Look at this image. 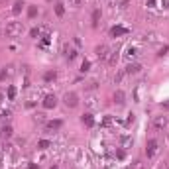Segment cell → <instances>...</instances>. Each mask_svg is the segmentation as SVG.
Segmentation results:
<instances>
[{
    "label": "cell",
    "instance_id": "cell-35",
    "mask_svg": "<svg viewBox=\"0 0 169 169\" xmlns=\"http://www.w3.org/2000/svg\"><path fill=\"white\" fill-rule=\"evenodd\" d=\"M161 6L163 8H169V0H161Z\"/></svg>",
    "mask_w": 169,
    "mask_h": 169
},
{
    "label": "cell",
    "instance_id": "cell-2",
    "mask_svg": "<svg viewBox=\"0 0 169 169\" xmlns=\"http://www.w3.org/2000/svg\"><path fill=\"white\" fill-rule=\"evenodd\" d=\"M157 151H159V142H157L155 138L147 140V144H146V155H147V159H154V157L157 155Z\"/></svg>",
    "mask_w": 169,
    "mask_h": 169
},
{
    "label": "cell",
    "instance_id": "cell-19",
    "mask_svg": "<svg viewBox=\"0 0 169 169\" xmlns=\"http://www.w3.org/2000/svg\"><path fill=\"white\" fill-rule=\"evenodd\" d=\"M49 146H51L49 140H39V142H38V150H47Z\"/></svg>",
    "mask_w": 169,
    "mask_h": 169
},
{
    "label": "cell",
    "instance_id": "cell-20",
    "mask_svg": "<svg viewBox=\"0 0 169 169\" xmlns=\"http://www.w3.org/2000/svg\"><path fill=\"white\" fill-rule=\"evenodd\" d=\"M55 14L59 16V18H61L63 14H65V8H63V2H57V4H55Z\"/></svg>",
    "mask_w": 169,
    "mask_h": 169
},
{
    "label": "cell",
    "instance_id": "cell-13",
    "mask_svg": "<svg viewBox=\"0 0 169 169\" xmlns=\"http://www.w3.org/2000/svg\"><path fill=\"white\" fill-rule=\"evenodd\" d=\"M124 57L128 61H132V59H136V57H138V47H128V49H126V53H124Z\"/></svg>",
    "mask_w": 169,
    "mask_h": 169
},
{
    "label": "cell",
    "instance_id": "cell-39",
    "mask_svg": "<svg viewBox=\"0 0 169 169\" xmlns=\"http://www.w3.org/2000/svg\"><path fill=\"white\" fill-rule=\"evenodd\" d=\"M51 169H57V165H53V167H51Z\"/></svg>",
    "mask_w": 169,
    "mask_h": 169
},
{
    "label": "cell",
    "instance_id": "cell-1",
    "mask_svg": "<svg viewBox=\"0 0 169 169\" xmlns=\"http://www.w3.org/2000/svg\"><path fill=\"white\" fill-rule=\"evenodd\" d=\"M4 34H6V38H10V39L20 38V35L24 34V24L18 22V20H14V22H8V24H6V30H4Z\"/></svg>",
    "mask_w": 169,
    "mask_h": 169
},
{
    "label": "cell",
    "instance_id": "cell-12",
    "mask_svg": "<svg viewBox=\"0 0 169 169\" xmlns=\"http://www.w3.org/2000/svg\"><path fill=\"white\" fill-rule=\"evenodd\" d=\"M142 71V65L140 63H130L128 67H126V75H136V73Z\"/></svg>",
    "mask_w": 169,
    "mask_h": 169
},
{
    "label": "cell",
    "instance_id": "cell-24",
    "mask_svg": "<svg viewBox=\"0 0 169 169\" xmlns=\"http://www.w3.org/2000/svg\"><path fill=\"white\" fill-rule=\"evenodd\" d=\"M35 14H38V6L31 4V6L28 8V16H30V18H35Z\"/></svg>",
    "mask_w": 169,
    "mask_h": 169
},
{
    "label": "cell",
    "instance_id": "cell-4",
    "mask_svg": "<svg viewBox=\"0 0 169 169\" xmlns=\"http://www.w3.org/2000/svg\"><path fill=\"white\" fill-rule=\"evenodd\" d=\"M151 126H154V130L163 132V130L167 128V116H154V120H151Z\"/></svg>",
    "mask_w": 169,
    "mask_h": 169
},
{
    "label": "cell",
    "instance_id": "cell-5",
    "mask_svg": "<svg viewBox=\"0 0 169 169\" xmlns=\"http://www.w3.org/2000/svg\"><path fill=\"white\" fill-rule=\"evenodd\" d=\"M94 53H97V57L100 61H108V57H110V49H108V45H98L97 49H94Z\"/></svg>",
    "mask_w": 169,
    "mask_h": 169
},
{
    "label": "cell",
    "instance_id": "cell-18",
    "mask_svg": "<svg viewBox=\"0 0 169 169\" xmlns=\"http://www.w3.org/2000/svg\"><path fill=\"white\" fill-rule=\"evenodd\" d=\"M22 8H24V0H16L12 12H14V14H20V12H22Z\"/></svg>",
    "mask_w": 169,
    "mask_h": 169
},
{
    "label": "cell",
    "instance_id": "cell-36",
    "mask_svg": "<svg viewBox=\"0 0 169 169\" xmlns=\"http://www.w3.org/2000/svg\"><path fill=\"white\" fill-rule=\"evenodd\" d=\"M154 2L155 0H147V6H154Z\"/></svg>",
    "mask_w": 169,
    "mask_h": 169
},
{
    "label": "cell",
    "instance_id": "cell-16",
    "mask_svg": "<svg viewBox=\"0 0 169 169\" xmlns=\"http://www.w3.org/2000/svg\"><path fill=\"white\" fill-rule=\"evenodd\" d=\"M55 77H57V73H55L53 69H49V71H45V73H43V81H45V83L55 81Z\"/></svg>",
    "mask_w": 169,
    "mask_h": 169
},
{
    "label": "cell",
    "instance_id": "cell-30",
    "mask_svg": "<svg viewBox=\"0 0 169 169\" xmlns=\"http://www.w3.org/2000/svg\"><path fill=\"white\" fill-rule=\"evenodd\" d=\"M87 106H89V108H94V106H97V102H94V98H93V97L87 100Z\"/></svg>",
    "mask_w": 169,
    "mask_h": 169
},
{
    "label": "cell",
    "instance_id": "cell-10",
    "mask_svg": "<svg viewBox=\"0 0 169 169\" xmlns=\"http://www.w3.org/2000/svg\"><path fill=\"white\" fill-rule=\"evenodd\" d=\"M114 104H118V106L126 104V93H124V91H120V89L114 93Z\"/></svg>",
    "mask_w": 169,
    "mask_h": 169
},
{
    "label": "cell",
    "instance_id": "cell-31",
    "mask_svg": "<svg viewBox=\"0 0 169 169\" xmlns=\"http://www.w3.org/2000/svg\"><path fill=\"white\" fill-rule=\"evenodd\" d=\"M167 51H169V45H163V47H161V49H159V53H157V55H159V57H161V55H165V53H167Z\"/></svg>",
    "mask_w": 169,
    "mask_h": 169
},
{
    "label": "cell",
    "instance_id": "cell-23",
    "mask_svg": "<svg viewBox=\"0 0 169 169\" xmlns=\"http://www.w3.org/2000/svg\"><path fill=\"white\" fill-rule=\"evenodd\" d=\"M41 35V31H39V28H31L30 30V38H34V39H38Z\"/></svg>",
    "mask_w": 169,
    "mask_h": 169
},
{
    "label": "cell",
    "instance_id": "cell-11",
    "mask_svg": "<svg viewBox=\"0 0 169 169\" xmlns=\"http://www.w3.org/2000/svg\"><path fill=\"white\" fill-rule=\"evenodd\" d=\"M61 126H63V120H49V122H45V130L55 132V130H59Z\"/></svg>",
    "mask_w": 169,
    "mask_h": 169
},
{
    "label": "cell",
    "instance_id": "cell-26",
    "mask_svg": "<svg viewBox=\"0 0 169 169\" xmlns=\"http://www.w3.org/2000/svg\"><path fill=\"white\" fill-rule=\"evenodd\" d=\"M12 126H4V128H2V136H6V138H10V136H12Z\"/></svg>",
    "mask_w": 169,
    "mask_h": 169
},
{
    "label": "cell",
    "instance_id": "cell-14",
    "mask_svg": "<svg viewBox=\"0 0 169 169\" xmlns=\"http://www.w3.org/2000/svg\"><path fill=\"white\" fill-rule=\"evenodd\" d=\"M14 75V67L12 65H8V67H4L2 73H0V81H4V79H10Z\"/></svg>",
    "mask_w": 169,
    "mask_h": 169
},
{
    "label": "cell",
    "instance_id": "cell-6",
    "mask_svg": "<svg viewBox=\"0 0 169 169\" xmlns=\"http://www.w3.org/2000/svg\"><path fill=\"white\" fill-rule=\"evenodd\" d=\"M63 55H65V57H67L69 61H73V59H77L79 51L75 49V47H71L69 43H63Z\"/></svg>",
    "mask_w": 169,
    "mask_h": 169
},
{
    "label": "cell",
    "instance_id": "cell-34",
    "mask_svg": "<svg viewBox=\"0 0 169 169\" xmlns=\"http://www.w3.org/2000/svg\"><path fill=\"white\" fill-rule=\"evenodd\" d=\"M161 108H163V110H169V100H163V102H161Z\"/></svg>",
    "mask_w": 169,
    "mask_h": 169
},
{
    "label": "cell",
    "instance_id": "cell-29",
    "mask_svg": "<svg viewBox=\"0 0 169 169\" xmlns=\"http://www.w3.org/2000/svg\"><path fill=\"white\" fill-rule=\"evenodd\" d=\"M134 120H136V116H134V114H128V118H126V126L134 124Z\"/></svg>",
    "mask_w": 169,
    "mask_h": 169
},
{
    "label": "cell",
    "instance_id": "cell-38",
    "mask_svg": "<svg viewBox=\"0 0 169 169\" xmlns=\"http://www.w3.org/2000/svg\"><path fill=\"white\" fill-rule=\"evenodd\" d=\"M2 100H4V94H2V93H0V102H2Z\"/></svg>",
    "mask_w": 169,
    "mask_h": 169
},
{
    "label": "cell",
    "instance_id": "cell-7",
    "mask_svg": "<svg viewBox=\"0 0 169 169\" xmlns=\"http://www.w3.org/2000/svg\"><path fill=\"white\" fill-rule=\"evenodd\" d=\"M128 28H124V26H112L110 28V38H122V35L128 34Z\"/></svg>",
    "mask_w": 169,
    "mask_h": 169
},
{
    "label": "cell",
    "instance_id": "cell-25",
    "mask_svg": "<svg viewBox=\"0 0 169 169\" xmlns=\"http://www.w3.org/2000/svg\"><path fill=\"white\" fill-rule=\"evenodd\" d=\"M8 98L10 100H16V87H12V84L8 87Z\"/></svg>",
    "mask_w": 169,
    "mask_h": 169
},
{
    "label": "cell",
    "instance_id": "cell-15",
    "mask_svg": "<svg viewBox=\"0 0 169 169\" xmlns=\"http://www.w3.org/2000/svg\"><path fill=\"white\" fill-rule=\"evenodd\" d=\"M83 124H84V126H89V128H93V126H94V118H93V114H91V112L83 114Z\"/></svg>",
    "mask_w": 169,
    "mask_h": 169
},
{
    "label": "cell",
    "instance_id": "cell-3",
    "mask_svg": "<svg viewBox=\"0 0 169 169\" xmlns=\"http://www.w3.org/2000/svg\"><path fill=\"white\" fill-rule=\"evenodd\" d=\"M63 102H65L67 108H77V106H79V97H77V93H65Z\"/></svg>",
    "mask_w": 169,
    "mask_h": 169
},
{
    "label": "cell",
    "instance_id": "cell-22",
    "mask_svg": "<svg viewBox=\"0 0 169 169\" xmlns=\"http://www.w3.org/2000/svg\"><path fill=\"white\" fill-rule=\"evenodd\" d=\"M49 38H51L49 31H45V34L41 35V47H47V43H49Z\"/></svg>",
    "mask_w": 169,
    "mask_h": 169
},
{
    "label": "cell",
    "instance_id": "cell-8",
    "mask_svg": "<svg viewBox=\"0 0 169 169\" xmlns=\"http://www.w3.org/2000/svg\"><path fill=\"white\" fill-rule=\"evenodd\" d=\"M55 106H57L55 94H47V97L43 98V108H55Z\"/></svg>",
    "mask_w": 169,
    "mask_h": 169
},
{
    "label": "cell",
    "instance_id": "cell-21",
    "mask_svg": "<svg viewBox=\"0 0 169 169\" xmlns=\"http://www.w3.org/2000/svg\"><path fill=\"white\" fill-rule=\"evenodd\" d=\"M89 71H91V61L84 59V61L81 63V73H89Z\"/></svg>",
    "mask_w": 169,
    "mask_h": 169
},
{
    "label": "cell",
    "instance_id": "cell-28",
    "mask_svg": "<svg viewBox=\"0 0 169 169\" xmlns=\"http://www.w3.org/2000/svg\"><path fill=\"white\" fill-rule=\"evenodd\" d=\"M83 2H84V0H69V6H73V8H79Z\"/></svg>",
    "mask_w": 169,
    "mask_h": 169
},
{
    "label": "cell",
    "instance_id": "cell-17",
    "mask_svg": "<svg viewBox=\"0 0 169 169\" xmlns=\"http://www.w3.org/2000/svg\"><path fill=\"white\" fill-rule=\"evenodd\" d=\"M98 20H100V8H94L93 10V26L94 28L98 26Z\"/></svg>",
    "mask_w": 169,
    "mask_h": 169
},
{
    "label": "cell",
    "instance_id": "cell-32",
    "mask_svg": "<svg viewBox=\"0 0 169 169\" xmlns=\"http://www.w3.org/2000/svg\"><path fill=\"white\" fill-rule=\"evenodd\" d=\"M6 116H10V110H2V108H0V118H6Z\"/></svg>",
    "mask_w": 169,
    "mask_h": 169
},
{
    "label": "cell",
    "instance_id": "cell-37",
    "mask_svg": "<svg viewBox=\"0 0 169 169\" xmlns=\"http://www.w3.org/2000/svg\"><path fill=\"white\" fill-rule=\"evenodd\" d=\"M30 169H39V167L35 165V163H31V165H30Z\"/></svg>",
    "mask_w": 169,
    "mask_h": 169
},
{
    "label": "cell",
    "instance_id": "cell-9",
    "mask_svg": "<svg viewBox=\"0 0 169 169\" xmlns=\"http://www.w3.org/2000/svg\"><path fill=\"white\" fill-rule=\"evenodd\" d=\"M134 146V140H132V136H120V147L122 150H128V147H132Z\"/></svg>",
    "mask_w": 169,
    "mask_h": 169
},
{
    "label": "cell",
    "instance_id": "cell-33",
    "mask_svg": "<svg viewBox=\"0 0 169 169\" xmlns=\"http://www.w3.org/2000/svg\"><path fill=\"white\" fill-rule=\"evenodd\" d=\"M134 169H144V163H142V161H136V163H134Z\"/></svg>",
    "mask_w": 169,
    "mask_h": 169
},
{
    "label": "cell",
    "instance_id": "cell-27",
    "mask_svg": "<svg viewBox=\"0 0 169 169\" xmlns=\"http://www.w3.org/2000/svg\"><path fill=\"white\" fill-rule=\"evenodd\" d=\"M112 122H114V120H112V116H104L102 126H104V128H108V126H112Z\"/></svg>",
    "mask_w": 169,
    "mask_h": 169
}]
</instances>
